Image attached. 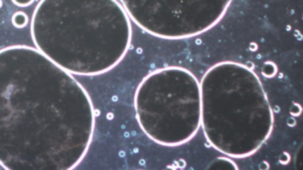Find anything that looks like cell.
Masks as SVG:
<instances>
[{
  "instance_id": "cell-1",
  "label": "cell",
  "mask_w": 303,
  "mask_h": 170,
  "mask_svg": "<svg viewBox=\"0 0 303 170\" xmlns=\"http://www.w3.org/2000/svg\"><path fill=\"white\" fill-rule=\"evenodd\" d=\"M0 86L29 111L0 119V146L39 151L42 170L79 165L91 145L95 111L71 73L38 50L10 47L0 51Z\"/></svg>"
},
{
  "instance_id": "cell-2",
  "label": "cell",
  "mask_w": 303,
  "mask_h": 170,
  "mask_svg": "<svg viewBox=\"0 0 303 170\" xmlns=\"http://www.w3.org/2000/svg\"><path fill=\"white\" fill-rule=\"evenodd\" d=\"M35 46L71 74L98 76L123 60L130 17L116 0H42L32 17Z\"/></svg>"
},
{
  "instance_id": "cell-3",
  "label": "cell",
  "mask_w": 303,
  "mask_h": 170,
  "mask_svg": "<svg viewBox=\"0 0 303 170\" xmlns=\"http://www.w3.org/2000/svg\"><path fill=\"white\" fill-rule=\"evenodd\" d=\"M179 67L149 73L134 96L137 121L144 133L159 145L174 146L188 139V76Z\"/></svg>"
},
{
  "instance_id": "cell-4",
  "label": "cell",
  "mask_w": 303,
  "mask_h": 170,
  "mask_svg": "<svg viewBox=\"0 0 303 170\" xmlns=\"http://www.w3.org/2000/svg\"><path fill=\"white\" fill-rule=\"evenodd\" d=\"M14 27L18 28H22L28 25L29 18L27 14L22 11H18L13 14L11 19Z\"/></svg>"
},
{
  "instance_id": "cell-5",
  "label": "cell",
  "mask_w": 303,
  "mask_h": 170,
  "mask_svg": "<svg viewBox=\"0 0 303 170\" xmlns=\"http://www.w3.org/2000/svg\"><path fill=\"white\" fill-rule=\"evenodd\" d=\"M14 4L19 7H27L34 2V0H11Z\"/></svg>"
},
{
  "instance_id": "cell-6",
  "label": "cell",
  "mask_w": 303,
  "mask_h": 170,
  "mask_svg": "<svg viewBox=\"0 0 303 170\" xmlns=\"http://www.w3.org/2000/svg\"><path fill=\"white\" fill-rule=\"evenodd\" d=\"M2 0H0V8L2 7Z\"/></svg>"
}]
</instances>
